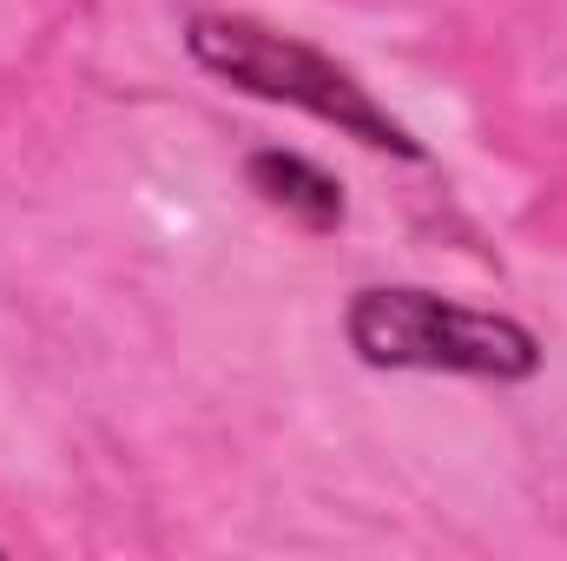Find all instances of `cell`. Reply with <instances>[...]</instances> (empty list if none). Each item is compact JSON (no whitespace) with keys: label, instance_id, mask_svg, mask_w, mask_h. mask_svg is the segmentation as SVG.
<instances>
[{"label":"cell","instance_id":"cell-2","mask_svg":"<svg viewBox=\"0 0 567 561\" xmlns=\"http://www.w3.org/2000/svg\"><path fill=\"white\" fill-rule=\"evenodd\" d=\"M343 330L370 370H435V377H488V384H528L542 370V337L528 324L449 304L416 284L357 290Z\"/></svg>","mask_w":567,"mask_h":561},{"label":"cell","instance_id":"cell-3","mask_svg":"<svg viewBox=\"0 0 567 561\" xmlns=\"http://www.w3.org/2000/svg\"><path fill=\"white\" fill-rule=\"evenodd\" d=\"M245 178H251V192L271 212H284L303 232H337L343 225V185L323 165H310L303 152H251L245 159Z\"/></svg>","mask_w":567,"mask_h":561},{"label":"cell","instance_id":"cell-1","mask_svg":"<svg viewBox=\"0 0 567 561\" xmlns=\"http://www.w3.org/2000/svg\"><path fill=\"white\" fill-rule=\"evenodd\" d=\"M185 47L205 73H218L225 86L251 93V100H271V106H297L337 133H350L370 152H396V159H423V145L410 140L403 120H390L370 86H357V73H343L330 53L303 47L297 33H278L265 20H245V13H198L185 27Z\"/></svg>","mask_w":567,"mask_h":561}]
</instances>
